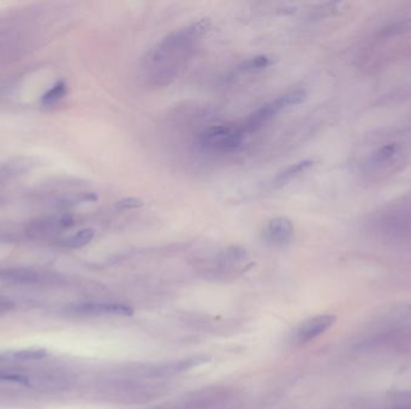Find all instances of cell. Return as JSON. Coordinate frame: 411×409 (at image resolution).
I'll return each mask as SVG.
<instances>
[{"label": "cell", "mask_w": 411, "mask_h": 409, "mask_svg": "<svg viewBox=\"0 0 411 409\" xmlns=\"http://www.w3.org/2000/svg\"><path fill=\"white\" fill-rule=\"evenodd\" d=\"M207 28V22L201 21L162 40L145 59L146 79L153 86H165L176 79L194 40L205 33Z\"/></svg>", "instance_id": "cell-1"}, {"label": "cell", "mask_w": 411, "mask_h": 409, "mask_svg": "<svg viewBox=\"0 0 411 409\" xmlns=\"http://www.w3.org/2000/svg\"><path fill=\"white\" fill-rule=\"evenodd\" d=\"M245 132L241 125H215L200 135L202 147L217 152H235L241 148Z\"/></svg>", "instance_id": "cell-2"}, {"label": "cell", "mask_w": 411, "mask_h": 409, "mask_svg": "<svg viewBox=\"0 0 411 409\" xmlns=\"http://www.w3.org/2000/svg\"><path fill=\"white\" fill-rule=\"evenodd\" d=\"M69 312L81 317H100V316H129L132 310L127 305L116 303H81L71 305Z\"/></svg>", "instance_id": "cell-3"}, {"label": "cell", "mask_w": 411, "mask_h": 409, "mask_svg": "<svg viewBox=\"0 0 411 409\" xmlns=\"http://www.w3.org/2000/svg\"><path fill=\"white\" fill-rule=\"evenodd\" d=\"M336 321L337 317L333 314H320V316L309 318L297 328V330L293 335V342L296 344H306L311 342L326 332L336 323Z\"/></svg>", "instance_id": "cell-4"}, {"label": "cell", "mask_w": 411, "mask_h": 409, "mask_svg": "<svg viewBox=\"0 0 411 409\" xmlns=\"http://www.w3.org/2000/svg\"><path fill=\"white\" fill-rule=\"evenodd\" d=\"M283 109H285V107L279 97L276 100L268 102L266 105H263V107H260L258 111H255L254 113L250 114L249 117L242 122L241 127L243 132H245V135H249V134L260 130L265 124L272 120Z\"/></svg>", "instance_id": "cell-5"}, {"label": "cell", "mask_w": 411, "mask_h": 409, "mask_svg": "<svg viewBox=\"0 0 411 409\" xmlns=\"http://www.w3.org/2000/svg\"><path fill=\"white\" fill-rule=\"evenodd\" d=\"M293 235V225L291 220L285 216H278L267 225L263 236L268 244L284 246L289 244Z\"/></svg>", "instance_id": "cell-6"}, {"label": "cell", "mask_w": 411, "mask_h": 409, "mask_svg": "<svg viewBox=\"0 0 411 409\" xmlns=\"http://www.w3.org/2000/svg\"><path fill=\"white\" fill-rule=\"evenodd\" d=\"M314 162L311 160H303V161L296 162L293 165H290L283 170H280L277 175L276 178L273 180V186L281 187L289 184L293 179L297 178L300 175H303L306 170H309Z\"/></svg>", "instance_id": "cell-7"}, {"label": "cell", "mask_w": 411, "mask_h": 409, "mask_svg": "<svg viewBox=\"0 0 411 409\" xmlns=\"http://www.w3.org/2000/svg\"><path fill=\"white\" fill-rule=\"evenodd\" d=\"M0 280L15 283H36L40 275L29 269H0Z\"/></svg>", "instance_id": "cell-8"}, {"label": "cell", "mask_w": 411, "mask_h": 409, "mask_svg": "<svg viewBox=\"0 0 411 409\" xmlns=\"http://www.w3.org/2000/svg\"><path fill=\"white\" fill-rule=\"evenodd\" d=\"M208 362V358L196 357L192 358V359H187V360H180V362H171L169 365L159 367L155 374H180V372H185V371L192 370L194 367L202 365L205 362Z\"/></svg>", "instance_id": "cell-9"}, {"label": "cell", "mask_w": 411, "mask_h": 409, "mask_svg": "<svg viewBox=\"0 0 411 409\" xmlns=\"http://www.w3.org/2000/svg\"><path fill=\"white\" fill-rule=\"evenodd\" d=\"M272 63H273V59L270 56L258 54V56L243 61L241 65L238 66V70L243 71V72H258V71L265 70L268 66H271Z\"/></svg>", "instance_id": "cell-10"}, {"label": "cell", "mask_w": 411, "mask_h": 409, "mask_svg": "<svg viewBox=\"0 0 411 409\" xmlns=\"http://www.w3.org/2000/svg\"><path fill=\"white\" fill-rule=\"evenodd\" d=\"M49 355V352L45 348H26L13 351L10 353V358L16 362H36L41 360Z\"/></svg>", "instance_id": "cell-11"}, {"label": "cell", "mask_w": 411, "mask_h": 409, "mask_svg": "<svg viewBox=\"0 0 411 409\" xmlns=\"http://www.w3.org/2000/svg\"><path fill=\"white\" fill-rule=\"evenodd\" d=\"M95 236V231L92 228H84L81 231L75 233L72 236L66 240L64 245L69 248H81L87 246L92 243V240Z\"/></svg>", "instance_id": "cell-12"}, {"label": "cell", "mask_w": 411, "mask_h": 409, "mask_svg": "<svg viewBox=\"0 0 411 409\" xmlns=\"http://www.w3.org/2000/svg\"><path fill=\"white\" fill-rule=\"evenodd\" d=\"M68 94V87L64 81H58L54 86H53L49 92L45 93L44 96L41 97V104L42 106H52L57 104L58 101L65 97Z\"/></svg>", "instance_id": "cell-13"}, {"label": "cell", "mask_w": 411, "mask_h": 409, "mask_svg": "<svg viewBox=\"0 0 411 409\" xmlns=\"http://www.w3.org/2000/svg\"><path fill=\"white\" fill-rule=\"evenodd\" d=\"M307 97H308V95H307L306 90H303V89H296V90L279 96V99L283 102L285 109L290 107V106L301 105L303 102H306Z\"/></svg>", "instance_id": "cell-14"}, {"label": "cell", "mask_w": 411, "mask_h": 409, "mask_svg": "<svg viewBox=\"0 0 411 409\" xmlns=\"http://www.w3.org/2000/svg\"><path fill=\"white\" fill-rule=\"evenodd\" d=\"M398 150V144L391 143L387 144L385 147L376 150L373 155V160L375 162H384L389 160L391 157H394V154Z\"/></svg>", "instance_id": "cell-15"}, {"label": "cell", "mask_w": 411, "mask_h": 409, "mask_svg": "<svg viewBox=\"0 0 411 409\" xmlns=\"http://www.w3.org/2000/svg\"><path fill=\"white\" fill-rule=\"evenodd\" d=\"M145 202L137 198V197H127V198H122L116 203V208L119 210H134L139 209L141 207H144Z\"/></svg>", "instance_id": "cell-16"}, {"label": "cell", "mask_w": 411, "mask_h": 409, "mask_svg": "<svg viewBox=\"0 0 411 409\" xmlns=\"http://www.w3.org/2000/svg\"><path fill=\"white\" fill-rule=\"evenodd\" d=\"M245 251L241 248H228V250L224 252V259H225V261L238 262L245 259Z\"/></svg>", "instance_id": "cell-17"}, {"label": "cell", "mask_w": 411, "mask_h": 409, "mask_svg": "<svg viewBox=\"0 0 411 409\" xmlns=\"http://www.w3.org/2000/svg\"><path fill=\"white\" fill-rule=\"evenodd\" d=\"M16 307V304L6 298H0V316L11 312Z\"/></svg>", "instance_id": "cell-18"}, {"label": "cell", "mask_w": 411, "mask_h": 409, "mask_svg": "<svg viewBox=\"0 0 411 409\" xmlns=\"http://www.w3.org/2000/svg\"><path fill=\"white\" fill-rule=\"evenodd\" d=\"M61 225L63 227H70L74 225V221H72V218L70 216H64L61 220Z\"/></svg>", "instance_id": "cell-19"}, {"label": "cell", "mask_w": 411, "mask_h": 409, "mask_svg": "<svg viewBox=\"0 0 411 409\" xmlns=\"http://www.w3.org/2000/svg\"><path fill=\"white\" fill-rule=\"evenodd\" d=\"M408 314H410L411 316V305L409 306V309H408Z\"/></svg>", "instance_id": "cell-20"}, {"label": "cell", "mask_w": 411, "mask_h": 409, "mask_svg": "<svg viewBox=\"0 0 411 409\" xmlns=\"http://www.w3.org/2000/svg\"><path fill=\"white\" fill-rule=\"evenodd\" d=\"M394 409H410V408H394Z\"/></svg>", "instance_id": "cell-21"}]
</instances>
